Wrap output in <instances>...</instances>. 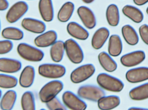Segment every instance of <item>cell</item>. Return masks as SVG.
<instances>
[{
    "label": "cell",
    "mask_w": 148,
    "mask_h": 110,
    "mask_svg": "<svg viewBox=\"0 0 148 110\" xmlns=\"http://www.w3.org/2000/svg\"><path fill=\"white\" fill-rule=\"evenodd\" d=\"M97 81L102 88L109 91L120 92L124 88V84L121 80L107 74H100Z\"/></svg>",
    "instance_id": "1"
},
{
    "label": "cell",
    "mask_w": 148,
    "mask_h": 110,
    "mask_svg": "<svg viewBox=\"0 0 148 110\" xmlns=\"http://www.w3.org/2000/svg\"><path fill=\"white\" fill-rule=\"evenodd\" d=\"M62 82L58 80H53L47 83L39 92V97L42 103H47L54 98L63 89Z\"/></svg>",
    "instance_id": "2"
},
{
    "label": "cell",
    "mask_w": 148,
    "mask_h": 110,
    "mask_svg": "<svg viewBox=\"0 0 148 110\" xmlns=\"http://www.w3.org/2000/svg\"><path fill=\"white\" fill-rule=\"evenodd\" d=\"M18 54L21 58L31 62H39L42 60L44 53L40 49L26 43H21L17 47Z\"/></svg>",
    "instance_id": "3"
},
{
    "label": "cell",
    "mask_w": 148,
    "mask_h": 110,
    "mask_svg": "<svg viewBox=\"0 0 148 110\" xmlns=\"http://www.w3.org/2000/svg\"><path fill=\"white\" fill-rule=\"evenodd\" d=\"M39 74L44 78L50 79L60 78L63 77L66 72L65 67L60 65L44 64L38 68Z\"/></svg>",
    "instance_id": "4"
},
{
    "label": "cell",
    "mask_w": 148,
    "mask_h": 110,
    "mask_svg": "<svg viewBox=\"0 0 148 110\" xmlns=\"http://www.w3.org/2000/svg\"><path fill=\"white\" fill-rule=\"evenodd\" d=\"M77 95L81 98L92 102L98 100L105 96V92L100 87L92 85H85L79 87Z\"/></svg>",
    "instance_id": "5"
},
{
    "label": "cell",
    "mask_w": 148,
    "mask_h": 110,
    "mask_svg": "<svg viewBox=\"0 0 148 110\" xmlns=\"http://www.w3.org/2000/svg\"><path fill=\"white\" fill-rule=\"evenodd\" d=\"M65 50L67 55L71 62L76 64H80L84 58L82 48L73 39H69L65 42Z\"/></svg>",
    "instance_id": "6"
},
{
    "label": "cell",
    "mask_w": 148,
    "mask_h": 110,
    "mask_svg": "<svg viewBox=\"0 0 148 110\" xmlns=\"http://www.w3.org/2000/svg\"><path fill=\"white\" fill-rule=\"evenodd\" d=\"M27 3L24 1H19L14 3L7 12L6 18L7 21L14 23L21 19L28 10Z\"/></svg>",
    "instance_id": "7"
},
{
    "label": "cell",
    "mask_w": 148,
    "mask_h": 110,
    "mask_svg": "<svg viewBox=\"0 0 148 110\" xmlns=\"http://www.w3.org/2000/svg\"><path fill=\"white\" fill-rule=\"evenodd\" d=\"M95 72V68L92 64L83 65L73 71L70 79L74 84L82 83L91 77Z\"/></svg>",
    "instance_id": "8"
},
{
    "label": "cell",
    "mask_w": 148,
    "mask_h": 110,
    "mask_svg": "<svg viewBox=\"0 0 148 110\" xmlns=\"http://www.w3.org/2000/svg\"><path fill=\"white\" fill-rule=\"evenodd\" d=\"M62 99L63 103L70 109L84 110L87 108L86 103L72 92H65L62 95Z\"/></svg>",
    "instance_id": "9"
},
{
    "label": "cell",
    "mask_w": 148,
    "mask_h": 110,
    "mask_svg": "<svg viewBox=\"0 0 148 110\" xmlns=\"http://www.w3.org/2000/svg\"><path fill=\"white\" fill-rule=\"evenodd\" d=\"M77 13L85 27L91 29L95 26V16L90 9L85 6H81L77 9Z\"/></svg>",
    "instance_id": "10"
},
{
    "label": "cell",
    "mask_w": 148,
    "mask_h": 110,
    "mask_svg": "<svg viewBox=\"0 0 148 110\" xmlns=\"http://www.w3.org/2000/svg\"><path fill=\"white\" fill-rule=\"evenodd\" d=\"M146 58L145 53L141 51H136L122 56L121 62L124 66L132 67L141 63Z\"/></svg>",
    "instance_id": "11"
},
{
    "label": "cell",
    "mask_w": 148,
    "mask_h": 110,
    "mask_svg": "<svg viewBox=\"0 0 148 110\" xmlns=\"http://www.w3.org/2000/svg\"><path fill=\"white\" fill-rule=\"evenodd\" d=\"M127 80L132 84L140 83L148 80V67H140L133 68L127 72Z\"/></svg>",
    "instance_id": "12"
},
{
    "label": "cell",
    "mask_w": 148,
    "mask_h": 110,
    "mask_svg": "<svg viewBox=\"0 0 148 110\" xmlns=\"http://www.w3.org/2000/svg\"><path fill=\"white\" fill-rule=\"evenodd\" d=\"M21 26L27 31L35 34L42 33L46 29V25L43 22L31 18L23 19Z\"/></svg>",
    "instance_id": "13"
},
{
    "label": "cell",
    "mask_w": 148,
    "mask_h": 110,
    "mask_svg": "<svg viewBox=\"0 0 148 110\" xmlns=\"http://www.w3.org/2000/svg\"><path fill=\"white\" fill-rule=\"evenodd\" d=\"M22 67L21 61L14 59L0 58V72L5 73H15Z\"/></svg>",
    "instance_id": "14"
},
{
    "label": "cell",
    "mask_w": 148,
    "mask_h": 110,
    "mask_svg": "<svg viewBox=\"0 0 148 110\" xmlns=\"http://www.w3.org/2000/svg\"><path fill=\"white\" fill-rule=\"evenodd\" d=\"M57 34L53 30L47 31L37 36L34 43L39 47H47L52 46L57 40Z\"/></svg>",
    "instance_id": "15"
},
{
    "label": "cell",
    "mask_w": 148,
    "mask_h": 110,
    "mask_svg": "<svg viewBox=\"0 0 148 110\" xmlns=\"http://www.w3.org/2000/svg\"><path fill=\"white\" fill-rule=\"evenodd\" d=\"M38 7L40 14L44 21L50 22L53 21L54 9L52 0H40Z\"/></svg>",
    "instance_id": "16"
},
{
    "label": "cell",
    "mask_w": 148,
    "mask_h": 110,
    "mask_svg": "<svg viewBox=\"0 0 148 110\" xmlns=\"http://www.w3.org/2000/svg\"><path fill=\"white\" fill-rule=\"evenodd\" d=\"M109 35V31L106 28L102 27L97 29L94 33L91 40V45L93 48L95 50L101 48Z\"/></svg>",
    "instance_id": "17"
},
{
    "label": "cell",
    "mask_w": 148,
    "mask_h": 110,
    "mask_svg": "<svg viewBox=\"0 0 148 110\" xmlns=\"http://www.w3.org/2000/svg\"><path fill=\"white\" fill-rule=\"evenodd\" d=\"M35 72L34 67L28 65L22 71L19 78V84L23 88H29L34 83Z\"/></svg>",
    "instance_id": "18"
},
{
    "label": "cell",
    "mask_w": 148,
    "mask_h": 110,
    "mask_svg": "<svg viewBox=\"0 0 148 110\" xmlns=\"http://www.w3.org/2000/svg\"><path fill=\"white\" fill-rule=\"evenodd\" d=\"M67 31L72 37L80 40H85L89 37V33L77 22H69L67 26Z\"/></svg>",
    "instance_id": "19"
},
{
    "label": "cell",
    "mask_w": 148,
    "mask_h": 110,
    "mask_svg": "<svg viewBox=\"0 0 148 110\" xmlns=\"http://www.w3.org/2000/svg\"><path fill=\"white\" fill-rule=\"evenodd\" d=\"M121 100L116 96L103 97L98 101V107L102 110L113 109L120 105Z\"/></svg>",
    "instance_id": "20"
},
{
    "label": "cell",
    "mask_w": 148,
    "mask_h": 110,
    "mask_svg": "<svg viewBox=\"0 0 148 110\" xmlns=\"http://www.w3.org/2000/svg\"><path fill=\"white\" fill-rule=\"evenodd\" d=\"M123 45L121 38L116 34L110 36L108 43V51L110 55L113 57L119 56L122 51Z\"/></svg>",
    "instance_id": "21"
},
{
    "label": "cell",
    "mask_w": 148,
    "mask_h": 110,
    "mask_svg": "<svg viewBox=\"0 0 148 110\" xmlns=\"http://www.w3.org/2000/svg\"><path fill=\"white\" fill-rule=\"evenodd\" d=\"M123 14L131 20L136 23H140L143 20L144 16L139 9L131 5H126L122 9Z\"/></svg>",
    "instance_id": "22"
},
{
    "label": "cell",
    "mask_w": 148,
    "mask_h": 110,
    "mask_svg": "<svg viewBox=\"0 0 148 110\" xmlns=\"http://www.w3.org/2000/svg\"><path fill=\"white\" fill-rule=\"evenodd\" d=\"M17 98L16 92L13 90L8 91L2 97L0 108L3 110H12L14 106Z\"/></svg>",
    "instance_id": "23"
},
{
    "label": "cell",
    "mask_w": 148,
    "mask_h": 110,
    "mask_svg": "<svg viewBox=\"0 0 148 110\" xmlns=\"http://www.w3.org/2000/svg\"><path fill=\"white\" fill-rule=\"evenodd\" d=\"M98 58L102 67L107 72H112L117 69L116 62L105 52H102L99 53Z\"/></svg>",
    "instance_id": "24"
},
{
    "label": "cell",
    "mask_w": 148,
    "mask_h": 110,
    "mask_svg": "<svg viewBox=\"0 0 148 110\" xmlns=\"http://www.w3.org/2000/svg\"><path fill=\"white\" fill-rule=\"evenodd\" d=\"M121 31L124 40L129 45L134 46L138 44L139 37L134 28L130 25H125L123 27Z\"/></svg>",
    "instance_id": "25"
},
{
    "label": "cell",
    "mask_w": 148,
    "mask_h": 110,
    "mask_svg": "<svg viewBox=\"0 0 148 110\" xmlns=\"http://www.w3.org/2000/svg\"><path fill=\"white\" fill-rule=\"evenodd\" d=\"M65 50V43L61 40L56 41L52 45L50 50V55L52 60L56 62L61 61Z\"/></svg>",
    "instance_id": "26"
},
{
    "label": "cell",
    "mask_w": 148,
    "mask_h": 110,
    "mask_svg": "<svg viewBox=\"0 0 148 110\" xmlns=\"http://www.w3.org/2000/svg\"><path fill=\"white\" fill-rule=\"evenodd\" d=\"M75 9V5L72 2H67L63 4L58 12L57 18L62 22L68 21L72 17Z\"/></svg>",
    "instance_id": "27"
},
{
    "label": "cell",
    "mask_w": 148,
    "mask_h": 110,
    "mask_svg": "<svg viewBox=\"0 0 148 110\" xmlns=\"http://www.w3.org/2000/svg\"><path fill=\"white\" fill-rule=\"evenodd\" d=\"M106 19L108 23L111 26H118L120 22V13L118 7L114 4H111L107 8Z\"/></svg>",
    "instance_id": "28"
},
{
    "label": "cell",
    "mask_w": 148,
    "mask_h": 110,
    "mask_svg": "<svg viewBox=\"0 0 148 110\" xmlns=\"http://www.w3.org/2000/svg\"><path fill=\"white\" fill-rule=\"evenodd\" d=\"M130 98L135 101H142L148 99V83L131 90L129 92Z\"/></svg>",
    "instance_id": "29"
},
{
    "label": "cell",
    "mask_w": 148,
    "mask_h": 110,
    "mask_svg": "<svg viewBox=\"0 0 148 110\" xmlns=\"http://www.w3.org/2000/svg\"><path fill=\"white\" fill-rule=\"evenodd\" d=\"M1 34L4 38L9 40H21L24 36V34L22 30L14 27L5 28L2 31Z\"/></svg>",
    "instance_id": "30"
},
{
    "label": "cell",
    "mask_w": 148,
    "mask_h": 110,
    "mask_svg": "<svg viewBox=\"0 0 148 110\" xmlns=\"http://www.w3.org/2000/svg\"><path fill=\"white\" fill-rule=\"evenodd\" d=\"M21 105L23 110H35V99L33 92L27 91L23 94L21 99Z\"/></svg>",
    "instance_id": "31"
},
{
    "label": "cell",
    "mask_w": 148,
    "mask_h": 110,
    "mask_svg": "<svg viewBox=\"0 0 148 110\" xmlns=\"http://www.w3.org/2000/svg\"><path fill=\"white\" fill-rule=\"evenodd\" d=\"M18 80L14 76L7 74H0V88L11 89L17 86Z\"/></svg>",
    "instance_id": "32"
},
{
    "label": "cell",
    "mask_w": 148,
    "mask_h": 110,
    "mask_svg": "<svg viewBox=\"0 0 148 110\" xmlns=\"http://www.w3.org/2000/svg\"><path fill=\"white\" fill-rule=\"evenodd\" d=\"M48 109L50 110L58 109L66 110V109L61 103L60 100L56 97L46 103Z\"/></svg>",
    "instance_id": "33"
},
{
    "label": "cell",
    "mask_w": 148,
    "mask_h": 110,
    "mask_svg": "<svg viewBox=\"0 0 148 110\" xmlns=\"http://www.w3.org/2000/svg\"><path fill=\"white\" fill-rule=\"evenodd\" d=\"M13 42L10 40H1L0 41V55L7 54L11 51L13 48Z\"/></svg>",
    "instance_id": "34"
},
{
    "label": "cell",
    "mask_w": 148,
    "mask_h": 110,
    "mask_svg": "<svg viewBox=\"0 0 148 110\" xmlns=\"http://www.w3.org/2000/svg\"><path fill=\"white\" fill-rule=\"evenodd\" d=\"M139 33L143 41L148 45V26L147 24L142 25L139 28Z\"/></svg>",
    "instance_id": "35"
},
{
    "label": "cell",
    "mask_w": 148,
    "mask_h": 110,
    "mask_svg": "<svg viewBox=\"0 0 148 110\" xmlns=\"http://www.w3.org/2000/svg\"><path fill=\"white\" fill-rule=\"evenodd\" d=\"M9 6V3L7 0H0V11H5Z\"/></svg>",
    "instance_id": "36"
},
{
    "label": "cell",
    "mask_w": 148,
    "mask_h": 110,
    "mask_svg": "<svg viewBox=\"0 0 148 110\" xmlns=\"http://www.w3.org/2000/svg\"><path fill=\"white\" fill-rule=\"evenodd\" d=\"M134 3L138 6L144 5L148 2V0H133Z\"/></svg>",
    "instance_id": "37"
},
{
    "label": "cell",
    "mask_w": 148,
    "mask_h": 110,
    "mask_svg": "<svg viewBox=\"0 0 148 110\" xmlns=\"http://www.w3.org/2000/svg\"><path fill=\"white\" fill-rule=\"evenodd\" d=\"M82 1L86 4H90L94 2L95 0H82Z\"/></svg>",
    "instance_id": "38"
},
{
    "label": "cell",
    "mask_w": 148,
    "mask_h": 110,
    "mask_svg": "<svg viewBox=\"0 0 148 110\" xmlns=\"http://www.w3.org/2000/svg\"><path fill=\"white\" fill-rule=\"evenodd\" d=\"M129 110H148L147 109H143V108H136V107H133V108H130Z\"/></svg>",
    "instance_id": "39"
},
{
    "label": "cell",
    "mask_w": 148,
    "mask_h": 110,
    "mask_svg": "<svg viewBox=\"0 0 148 110\" xmlns=\"http://www.w3.org/2000/svg\"><path fill=\"white\" fill-rule=\"evenodd\" d=\"M2 96V91L1 90H0V99H1V97Z\"/></svg>",
    "instance_id": "40"
},
{
    "label": "cell",
    "mask_w": 148,
    "mask_h": 110,
    "mask_svg": "<svg viewBox=\"0 0 148 110\" xmlns=\"http://www.w3.org/2000/svg\"><path fill=\"white\" fill-rule=\"evenodd\" d=\"M147 14L148 15V7H147Z\"/></svg>",
    "instance_id": "41"
},
{
    "label": "cell",
    "mask_w": 148,
    "mask_h": 110,
    "mask_svg": "<svg viewBox=\"0 0 148 110\" xmlns=\"http://www.w3.org/2000/svg\"><path fill=\"white\" fill-rule=\"evenodd\" d=\"M1 20H0V32H1Z\"/></svg>",
    "instance_id": "42"
},
{
    "label": "cell",
    "mask_w": 148,
    "mask_h": 110,
    "mask_svg": "<svg viewBox=\"0 0 148 110\" xmlns=\"http://www.w3.org/2000/svg\"><path fill=\"white\" fill-rule=\"evenodd\" d=\"M26 1H33V0H26Z\"/></svg>",
    "instance_id": "43"
}]
</instances>
